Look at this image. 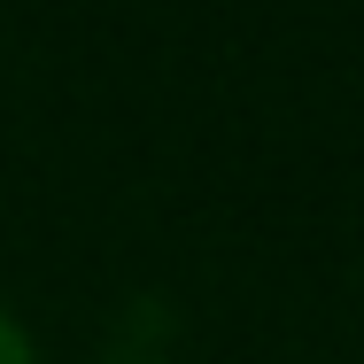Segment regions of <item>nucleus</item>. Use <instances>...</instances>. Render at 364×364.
Returning a JSON list of instances; mask_svg holds the SVG:
<instances>
[{
	"label": "nucleus",
	"instance_id": "f257e3e1",
	"mask_svg": "<svg viewBox=\"0 0 364 364\" xmlns=\"http://www.w3.org/2000/svg\"><path fill=\"white\" fill-rule=\"evenodd\" d=\"M0 364H39V349H31V333L0 310Z\"/></svg>",
	"mask_w": 364,
	"mask_h": 364
}]
</instances>
